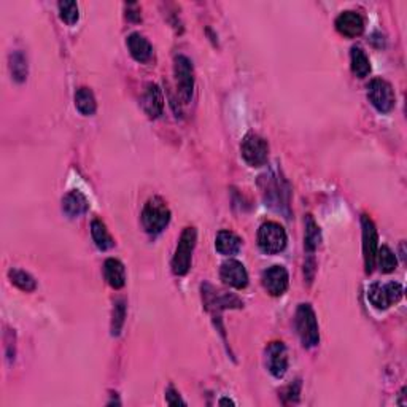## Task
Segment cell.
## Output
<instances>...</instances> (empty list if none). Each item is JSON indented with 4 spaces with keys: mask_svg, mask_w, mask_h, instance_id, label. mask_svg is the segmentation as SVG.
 <instances>
[{
    "mask_svg": "<svg viewBox=\"0 0 407 407\" xmlns=\"http://www.w3.org/2000/svg\"><path fill=\"white\" fill-rule=\"evenodd\" d=\"M294 323L302 345L306 349L317 347L320 342V328H318L315 310L310 304H299L298 310H296Z\"/></svg>",
    "mask_w": 407,
    "mask_h": 407,
    "instance_id": "cell-2",
    "label": "cell"
},
{
    "mask_svg": "<svg viewBox=\"0 0 407 407\" xmlns=\"http://www.w3.org/2000/svg\"><path fill=\"white\" fill-rule=\"evenodd\" d=\"M322 242V231L315 223L312 215H307L306 218V235H304V249L309 253V256H313Z\"/></svg>",
    "mask_w": 407,
    "mask_h": 407,
    "instance_id": "cell-23",
    "label": "cell"
},
{
    "mask_svg": "<svg viewBox=\"0 0 407 407\" xmlns=\"http://www.w3.org/2000/svg\"><path fill=\"white\" fill-rule=\"evenodd\" d=\"M367 99L379 113H390L396 106L393 86L387 80L374 78L367 85Z\"/></svg>",
    "mask_w": 407,
    "mask_h": 407,
    "instance_id": "cell-7",
    "label": "cell"
},
{
    "mask_svg": "<svg viewBox=\"0 0 407 407\" xmlns=\"http://www.w3.org/2000/svg\"><path fill=\"white\" fill-rule=\"evenodd\" d=\"M404 290L399 283L390 282V283H372L369 290H367V298H369L371 304L379 310H387L396 302H399L403 298Z\"/></svg>",
    "mask_w": 407,
    "mask_h": 407,
    "instance_id": "cell-8",
    "label": "cell"
},
{
    "mask_svg": "<svg viewBox=\"0 0 407 407\" xmlns=\"http://www.w3.org/2000/svg\"><path fill=\"white\" fill-rule=\"evenodd\" d=\"M266 363L267 369L274 377H283L288 369V350L283 342L276 340L267 345L266 350Z\"/></svg>",
    "mask_w": 407,
    "mask_h": 407,
    "instance_id": "cell-11",
    "label": "cell"
},
{
    "mask_svg": "<svg viewBox=\"0 0 407 407\" xmlns=\"http://www.w3.org/2000/svg\"><path fill=\"white\" fill-rule=\"evenodd\" d=\"M126 320V302L118 299L113 307V318H112V335H119L121 329L124 326Z\"/></svg>",
    "mask_w": 407,
    "mask_h": 407,
    "instance_id": "cell-28",
    "label": "cell"
},
{
    "mask_svg": "<svg viewBox=\"0 0 407 407\" xmlns=\"http://www.w3.org/2000/svg\"><path fill=\"white\" fill-rule=\"evenodd\" d=\"M376 264H379V269H381L382 274H390L394 271L396 266H398V260H396V255L390 247L382 245L379 247L377 250Z\"/></svg>",
    "mask_w": 407,
    "mask_h": 407,
    "instance_id": "cell-26",
    "label": "cell"
},
{
    "mask_svg": "<svg viewBox=\"0 0 407 407\" xmlns=\"http://www.w3.org/2000/svg\"><path fill=\"white\" fill-rule=\"evenodd\" d=\"M197 242V231L196 228L188 226L181 233L177 249H175L174 258H172V272L175 276H186L191 267L192 261V253L196 249Z\"/></svg>",
    "mask_w": 407,
    "mask_h": 407,
    "instance_id": "cell-3",
    "label": "cell"
},
{
    "mask_svg": "<svg viewBox=\"0 0 407 407\" xmlns=\"http://www.w3.org/2000/svg\"><path fill=\"white\" fill-rule=\"evenodd\" d=\"M335 29L340 35L347 38H356L365 32V19L358 12L354 10H347L342 12L338 18H335Z\"/></svg>",
    "mask_w": 407,
    "mask_h": 407,
    "instance_id": "cell-13",
    "label": "cell"
},
{
    "mask_svg": "<svg viewBox=\"0 0 407 407\" xmlns=\"http://www.w3.org/2000/svg\"><path fill=\"white\" fill-rule=\"evenodd\" d=\"M361 229H363V258H365L366 274H372L376 267V256L379 250V235L376 224L369 215L361 217Z\"/></svg>",
    "mask_w": 407,
    "mask_h": 407,
    "instance_id": "cell-9",
    "label": "cell"
},
{
    "mask_svg": "<svg viewBox=\"0 0 407 407\" xmlns=\"http://www.w3.org/2000/svg\"><path fill=\"white\" fill-rule=\"evenodd\" d=\"M90 210V201L78 190L69 191L63 197V212L70 218H78Z\"/></svg>",
    "mask_w": 407,
    "mask_h": 407,
    "instance_id": "cell-16",
    "label": "cell"
},
{
    "mask_svg": "<svg viewBox=\"0 0 407 407\" xmlns=\"http://www.w3.org/2000/svg\"><path fill=\"white\" fill-rule=\"evenodd\" d=\"M226 404H231V406H234L235 403H234V401H231V399H228V398H224V399H222V401H219V406H226Z\"/></svg>",
    "mask_w": 407,
    "mask_h": 407,
    "instance_id": "cell-30",
    "label": "cell"
},
{
    "mask_svg": "<svg viewBox=\"0 0 407 407\" xmlns=\"http://www.w3.org/2000/svg\"><path fill=\"white\" fill-rule=\"evenodd\" d=\"M170 222V208L163 197L155 196L148 199L142 210V224L148 234H161Z\"/></svg>",
    "mask_w": 407,
    "mask_h": 407,
    "instance_id": "cell-1",
    "label": "cell"
},
{
    "mask_svg": "<svg viewBox=\"0 0 407 407\" xmlns=\"http://www.w3.org/2000/svg\"><path fill=\"white\" fill-rule=\"evenodd\" d=\"M91 235H92V240H94V244L99 250L106 251V250H110L115 247V239L112 238V234L108 233L107 226L103 224V222H101V219H92Z\"/></svg>",
    "mask_w": 407,
    "mask_h": 407,
    "instance_id": "cell-22",
    "label": "cell"
},
{
    "mask_svg": "<svg viewBox=\"0 0 407 407\" xmlns=\"http://www.w3.org/2000/svg\"><path fill=\"white\" fill-rule=\"evenodd\" d=\"M261 283L264 290L267 291V294L279 298L287 293L288 285H290V276L288 271L283 266H272L266 269L261 276Z\"/></svg>",
    "mask_w": 407,
    "mask_h": 407,
    "instance_id": "cell-10",
    "label": "cell"
},
{
    "mask_svg": "<svg viewBox=\"0 0 407 407\" xmlns=\"http://www.w3.org/2000/svg\"><path fill=\"white\" fill-rule=\"evenodd\" d=\"M103 277H106V282L113 290H121L126 285L124 264L117 260V258H108L103 263Z\"/></svg>",
    "mask_w": 407,
    "mask_h": 407,
    "instance_id": "cell-18",
    "label": "cell"
},
{
    "mask_svg": "<svg viewBox=\"0 0 407 407\" xmlns=\"http://www.w3.org/2000/svg\"><path fill=\"white\" fill-rule=\"evenodd\" d=\"M10 72H12V76L15 81L18 83H24L27 80V58L23 51L16 49L12 54H10Z\"/></svg>",
    "mask_w": 407,
    "mask_h": 407,
    "instance_id": "cell-24",
    "label": "cell"
},
{
    "mask_svg": "<svg viewBox=\"0 0 407 407\" xmlns=\"http://www.w3.org/2000/svg\"><path fill=\"white\" fill-rule=\"evenodd\" d=\"M59 8V18L64 21L67 26H74L76 21L80 18V10H78V3L76 2H59L58 3Z\"/></svg>",
    "mask_w": 407,
    "mask_h": 407,
    "instance_id": "cell-27",
    "label": "cell"
},
{
    "mask_svg": "<svg viewBox=\"0 0 407 407\" xmlns=\"http://www.w3.org/2000/svg\"><path fill=\"white\" fill-rule=\"evenodd\" d=\"M174 75L180 99L183 103H190L194 92V69L191 60L183 54H177L174 59Z\"/></svg>",
    "mask_w": 407,
    "mask_h": 407,
    "instance_id": "cell-5",
    "label": "cell"
},
{
    "mask_svg": "<svg viewBox=\"0 0 407 407\" xmlns=\"http://www.w3.org/2000/svg\"><path fill=\"white\" fill-rule=\"evenodd\" d=\"M166 403L169 404V406H186V403L183 399L180 398V394L175 392V388L174 387H170L167 392H166Z\"/></svg>",
    "mask_w": 407,
    "mask_h": 407,
    "instance_id": "cell-29",
    "label": "cell"
},
{
    "mask_svg": "<svg viewBox=\"0 0 407 407\" xmlns=\"http://www.w3.org/2000/svg\"><path fill=\"white\" fill-rule=\"evenodd\" d=\"M126 45H128L131 56L134 58L137 63L147 64L153 59V45L148 42V38L139 34V32H132L128 37V40H126Z\"/></svg>",
    "mask_w": 407,
    "mask_h": 407,
    "instance_id": "cell-15",
    "label": "cell"
},
{
    "mask_svg": "<svg viewBox=\"0 0 407 407\" xmlns=\"http://www.w3.org/2000/svg\"><path fill=\"white\" fill-rule=\"evenodd\" d=\"M75 107L81 115H85V117H91V115H94L97 110L94 92L86 86L78 88L75 92Z\"/></svg>",
    "mask_w": 407,
    "mask_h": 407,
    "instance_id": "cell-20",
    "label": "cell"
},
{
    "mask_svg": "<svg viewBox=\"0 0 407 407\" xmlns=\"http://www.w3.org/2000/svg\"><path fill=\"white\" fill-rule=\"evenodd\" d=\"M350 65L351 72L358 78H366L371 74V63L365 49L361 47H354L350 51Z\"/></svg>",
    "mask_w": 407,
    "mask_h": 407,
    "instance_id": "cell-21",
    "label": "cell"
},
{
    "mask_svg": "<svg viewBox=\"0 0 407 407\" xmlns=\"http://www.w3.org/2000/svg\"><path fill=\"white\" fill-rule=\"evenodd\" d=\"M219 277L224 283L235 290H244L249 285V272L244 264L238 260L224 261L219 269Z\"/></svg>",
    "mask_w": 407,
    "mask_h": 407,
    "instance_id": "cell-12",
    "label": "cell"
},
{
    "mask_svg": "<svg viewBox=\"0 0 407 407\" xmlns=\"http://www.w3.org/2000/svg\"><path fill=\"white\" fill-rule=\"evenodd\" d=\"M8 277L15 287L26 291V293H32L37 288V280L29 272L21 271V269H10Z\"/></svg>",
    "mask_w": 407,
    "mask_h": 407,
    "instance_id": "cell-25",
    "label": "cell"
},
{
    "mask_svg": "<svg viewBox=\"0 0 407 407\" xmlns=\"http://www.w3.org/2000/svg\"><path fill=\"white\" fill-rule=\"evenodd\" d=\"M240 155L250 167H261L267 163L269 145L261 135L250 132L244 137L240 144Z\"/></svg>",
    "mask_w": 407,
    "mask_h": 407,
    "instance_id": "cell-6",
    "label": "cell"
},
{
    "mask_svg": "<svg viewBox=\"0 0 407 407\" xmlns=\"http://www.w3.org/2000/svg\"><path fill=\"white\" fill-rule=\"evenodd\" d=\"M142 107L150 118H159L164 112L163 91L156 83H148L142 96Z\"/></svg>",
    "mask_w": 407,
    "mask_h": 407,
    "instance_id": "cell-14",
    "label": "cell"
},
{
    "mask_svg": "<svg viewBox=\"0 0 407 407\" xmlns=\"http://www.w3.org/2000/svg\"><path fill=\"white\" fill-rule=\"evenodd\" d=\"M288 235L283 226L276 222H266L258 231V247L266 255H277L287 247Z\"/></svg>",
    "mask_w": 407,
    "mask_h": 407,
    "instance_id": "cell-4",
    "label": "cell"
},
{
    "mask_svg": "<svg viewBox=\"0 0 407 407\" xmlns=\"http://www.w3.org/2000/svg\"><path fill=\"white\" fill-rule=\"evenodd\" d=\"M215 249L224 256H233L242 249V239L233 231H219L215 240Z\"/></svg>",
    "mask_w": 407,
    "mask_h": 407,
    "instance_id": "cell-19",
    "label": "cell"
},
{
    "mask_svg": "<svg viewBox=\"0 0 407 407\" xmlns=\"http://www.w3.org/2000/svg\"><path fill=\"white\" fill-rule=\"evenodd\" d=\"M288 190L282 188V181H279L277 177H269L266 180V186L263 188L264 201H266V206L277 207L280 210V206H288Z\"/></svg>",
    "mask_w": 407,
    "mask_h": 407,
    "instance_id": "cell-17",
    "label": "cell"
}]
</instances>
